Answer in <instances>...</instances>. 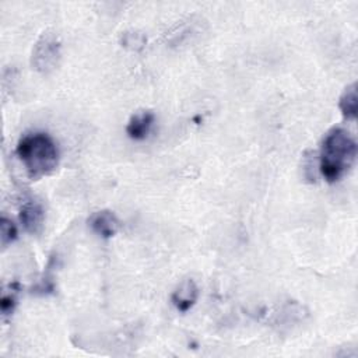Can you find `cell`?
<instances>
[{"label":"cell","mask_w":358,"mask_h":358,"mask_svg":"<svg viewBox=\"0 0 358 358\" xmlns=\"http://www.w3.org/2000/svg\"><path fill=\"white\" fill-rule=\"evenodd\" d=\"M18 238L17 225L6 215L0 218V243L3 249H7Z\"/></svg>","instance_id":"cell-10"},{"label":"cell","mask_w":358,"mask_h":358,"mask_svg":"<svg viewBox=\"0 0 358 358\" xmlns=\"http://www.w3.org/2000/svg\"><path fill=\"white\" fill-rule=\"evenodd\" d=\"M62 57V42L55 31H45L36 39L32 53L31 66L35 71L42 76L50 74L60 62Z\"/></svg>","instance_id":"cell-3"},{"label":"cell","mask_w":358,"mask_h":358,"mask_svg":"<svg viewBox=\"0 0 358 358\" xmlns=\"http://www.w3.org/2000/svg\"><path fill=\"white\" fill-rule=\"evenodd\" d=\"M338 108L341 115L347 120H354L357 117L358 110V96H357V84L352 83L345 87L343 91L340 99H338Z\"/></svg>","instance_id":"cell-8"},{"label":"cell","mask_w":358,"mask_h":358,"mask_svg":"<svg viewBox=\"0 0 358 358\" xmlns=\"http://www.w3.org/2000/svg\"><path fill=\"white\" fill-rule=\"evenodd\" d=\"M155 122V115L151 110H137L134 112L127 124H126V134L136 141L145 140L152 129Z\"/></svg>","instance_id":"cell-7"},{"label":"cell","mask_w":358,"mask_h":358,"mask_svg":"<svg viewBox=\"0 0 358 358\" xmlns=\"http://www.w3.org/2000/svg\"><path fill=\"white\" fill-rule=\"evenodd\" d=\"M88 227L98 236H101L103 239H109L117 234V231L120 228V221L113 211L98 210L90 215Z\"/></svg>","instance_id":"cell-5"},{"label":"cell","mask_w":358,"mask_h":358,"mask_svg":"<svg viewBox=\"0 0 358 358\" xmlns=\"http://www.w3.org/2000/svg\"><path fill=\"white\" fill-rule=\"evenodd\" d=\"M355 157V137L344 127H331L322 140L317 169L326 182L334 183L352 166Z\"/></svg>","instance_id":"cell-1"},{"label":"cell","mask_w":358,"mask_h":358,"mask_svg":"<svg viewBox=\"0 0 358 358\" xmlns=\"http://www.w3.org/2000/svg\"><path fill=\"white\" fill-rule=\"evenodd\" d=\"M147 38L144 34L137 31H124L120 35V43L129 50H141L145 46Z\"/></svg>","instance_id":"cell-11"},{"label":"cell","mask_w":358,"mask_h":358,"mask_svg":"<svg viewBox=\"0 0 358 358\" xmlns=\"http://www.w3.org/2000/svg\"><path fill=\"white\" fill-rule=\"evenodd\" d=\"M18 218L27 232L36 235L42 231L45 224L43 206L36 200H27L20 207Z\"/></svg>","instance_id":"cell-4"},{"label":"cell","mask_w":358,"mask_h":358,"mask_svg":"<svg viewBox=\"0 0 358 358\" xmlns=\"http://www.w3.org/2000/svg\"><path fill=\"white\" fill-rule=\"evenodd\" d=\"M197 298H199V287L194 280L187 278V280H183L173 289L171 295V302L176 308V310L186 313L196 305Z\"/></svg>","instance_id":"cell-6"},{"label":"cell","mask_w":358,"mask_h":358,"mask_svg":"<svg viewBox=\"0 0 358 358\" xmlns=\"http://www.w3.org/2000/svg\"><path fill=\"white\" fill-rule=\"evenodd\" d=\"M20 284L18 282H10L7 287L3 288L1 291V298H0V310L3 319H7L13 315L17 301H18V294H20Z\"/></svg>","instance_id":"cell-9"},{"label":"cell","mask_w":358,"mask_h":358,"mask_svg":"<svg viewBox=\"0 0 358 358\" xmlns=\"http://www.w3.org/2000/svg\"><path fill=\"white\" fill-rule=\"evenodd\" d=\"M15 154L31 179L50 175L59 165V147L55 138L45 131L24 134L15 147Z\"/></svg>","instance_id":"cell-2"}]
</instances>
